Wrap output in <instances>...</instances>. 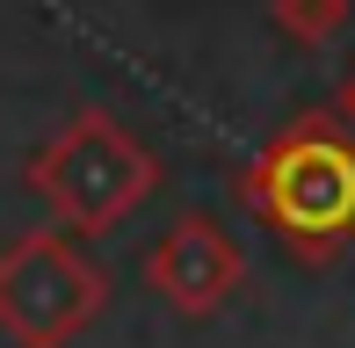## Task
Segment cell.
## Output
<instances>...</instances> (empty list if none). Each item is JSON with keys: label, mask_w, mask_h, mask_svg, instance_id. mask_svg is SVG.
<instances>
[{"label": "cell", "mask_w": 355, "mask_h": 348, "mask_svg": "<svg viewBox=\"0 0 355 348\" xmlns=\"http://www.w3.org/2000/svg\"><path fill=\"white\" fill-rule=\"evenodd\" d=\"M232 189L290 261L327 268L355 240V131L341 116H297L247 160Z\"/></svg>", "instance_id": "obj_1"}, {"label": "cell", "mask_w": 355, "mask_h": 348, "mask_svg": "<svg viewBox=\"0 0 355 348\" xmlns=\"http://www.w3.org/2000/svg\"><path fill=\"white\" fill-rule=\"evenodd\" d=\"M22 182L37 189V203L58 218L66 232H109L153 203L159 189V160L145 153V138H131L109 109H80L66 131H51L29 153Z\"/></svg>", "instance_id": "obj_2"}, {"label": "cell", "mask_w": 355, "mask_h": 348, "mask_svg": "<svg viewBox=\"0 0 355 348\" xmlns=\"http://www.w3.org/2000/svg\"><path fill=\"white\" fill-rule=\"evenodd\" d=\"M109 305V276L58 232H22L0 247V334L15 348H66Z\"/></svg>", "instance_id": "obj_3"}, {"label": "cell", "mask_w": 355, "mask_h": 348, "mask_svg": "<svg viewBox=\"0 0 355 348\" xmlns=\"http://www.w3.org/2000/svg\"><path fill=\"white\" fill-rule=\"evenodd\" d=\"M145 283H153V297L167 312L211 320L225 297L247 283V254H239V240L218 225L211 211H182L153 240V254H145Z\"/></svg>", "instance_id": "obj_4"}, {"label": "cell", "mask_w": 355, "mask_h": 348, "mask_svg": "<svg viewBox=\"0 0 355 348\" xmlns=\"http://www.w3.org/2000/svg\"><path fill=\"white\" fill-rule=\"evenodd\" d=\"M268 15H276V29L297 44V51H319V44H334L348 29L355 0H268Z\"/></svg>", "instance_id": "obj_5"}, {"label": "cell", "mask_w": 355, "mask_h": 348, "mask_svg": "<svg viewBox=\"0 0 355 348\" xmlns=\"http://www.w3.org/2000/svg\"><path fill=\"white\" fill-rule=\"evenodd\" d=\"M334 116H341L348 131H355V73H348V80H341V94H334Z\"/></svg>", "instance_id": "obj_6"}]
</instances>
